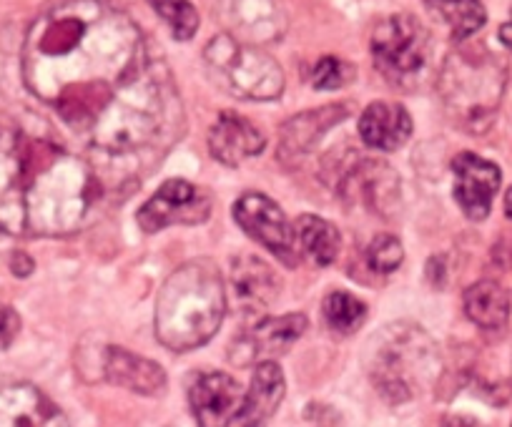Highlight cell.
I'll return each instance as SVG.
<instances>
[{
    "label": "cell",
    "instance_id": "cell-1",
    "mask_svg": "<svg viewBox=\"0 0 512 427\" xmlns=\"http://www.w3.org/2000/svg\"><path fill=\"white\" fill-rule=\"evenodd\" d=\"M26 86L81 141L131 154L159 139L171 83L126 13L106 0H61L23 43Z\"/></svg>",
    "mask_w": 512,
    "mask_h": 427
},
{
    "label": "cell",
    "instance_id": "cell-12",
    "mask_svg": "<svg viewBox=\"0 0 512 427\" xmlns=\"http://www.w3.org/2000/svg\"><path fill=\"white\" fill-rule=\"evenodd\" d=\"M0 427H71L61 407L28 382L0 385Z\"/></svg>",
    "mask_w": 512,
    "mask_h": 427
},
{
    "label": "cell",
    "instance_id": "cell-19",
    "mask_svg": "<svg viewBox=\"0 0 512 427\" xmlns=\"http://www.w3.org/2000/svg\"><path fill=\"white\" fill-rule=\"evenodd\" d=\"M344 191L354 194L362 204H369L372 209H384L387 201H395V194H400V179L382 161H362L347 176Z\"/></svg>",
    "mask_w": 512,
    "mask_h": 427
},
{
    "label": "cell",
    "instance_id": "cell-22",
    "mask_svg": "<svg viewBox=\"0 0 512 427\" xmlns=\"http://www.w3.org/2000/svg\"><path fill=\"white\" fill-rule=\"evenodd\" d=\"M425 6L457 41L470 38L487 21V13L480 0H425Z\"/></svg>",
    "mask_w": 512,
    "mask_h": 427
},
{
    "label": "cell",
    "instance_id": "cell-2",
    "mask_svg": "<svg viewBox=\"0 0 512 427\" xmlns=\"http://www.w3.org/2000/svg\"><path fill=\"white\" fill-rule=\"evenodd\" d=\"M98 179L76 154L0 126V232L68 237L98 204Z\"/></svg>",
    "mask_w": 512,
    "mask_h": 427
},
{
    "label": "cell",
    "instance_id": "cell-17",
    "mask_svg": "<svg viewBox=\"0 0 512 427\" xmlns=\"http://www.w3.org/2000/svg\"><path fill=\"white\" fill-rule=\"evenodd\" d=\"M103 375L108 382L126 387L136 395L156 397L166 390V372L161 370V365L123 350V347H108L106 360H103Z\"/></svg>",
    "mask_w": 512,
    "mask_h": 427
},
{
    "label": "cell",
    "instance_id": "cell-25",
    "mask_svg": "<svg viewBox=\"0 0 512 427\" xmlns=\"http://www.w3.org/2000/svg\"><path fill=\"white\" fill-rule=\"evenodd\" d=\"M149 6L161 16L179 41H189L199 28V13L189 0H149Z\"/></svg>",
    "mask_w": 512,
    "mask_h": 427
},
{
    "label": "cell",
    "instance_id": "cell-9",
    "mask_svg": "<svg viewBox=\"0 0 512 427\" xmlns=\"http://www.w3.org/2000/svg\"><path fill=\"white\" fill-rule=\"evenodd\" d=\"M234 219L254 242L282 259L287 267H297V234L287 222L284 211L267 194L249 191L234 204Z\"/></svg>",
    "mask_w": 512,
    "mask_h": 427
},
{
    "label": "cell",
    "instance_id": "cell-7",
    "mask_svg": "<svg viewBox=\"0 0 512 427\" xmlns=\"http://www.w3.org/2000/svg\"><path fill=\"white\" fill-rule=\"evenodd\" d=\"M442 83L447 103L475 121L495 111L505 76L492 58H452L442 73Z\"/></svg>",
    "mask_w": 512,
    "mask_h": 427
},
{
    "label": "cell",
    "instance_id": "cell-30",
    "mask_svg": "<svg viewBox=\"0 0 512 427\" xmlns=\"http://www.w3.org/2000/svg\"><path fill=\"white\" fill-rule=\"evenodd\" d=\"M500 41H502V46L507 48V51H512V13H510V21L502 23V28H500Z\"/></svg>",
    "mask_w": 512,
    "mask_h": 427
},
{
    "label": "cell",
    "instance_id": "cell-6",
    "mask_svg": "<svg viewBox=\"0 0 512 427\" xmlns=\"http://www.w3.org/2000/svg\"><path fill=\"white\" fill-rule=\"evenodd\" d=\"M372 58L387 81L395 86H410L427 73L432 38L415 16L397 13L374 28Z\"/></svg>",
    "mask_w": 512,
    "mask_h": 427
},
{
    "label": "cell",
    "instance_id": "cell-29",
    "mask_svg": "<svg viewBox=\"0 0 512 427\" xmlns=\"http://www.w3.org/2000/svg\"><path fill=\"white\" fill-rule=\"evenodd\" d=\"M11 269L18 274V277H28L33 272V262L23 252H16L11 259Z\"/></svg>",
    "mask_w": 512,
    "mask_h": 427
},
{
    "label": "cell",
    "instance_id": "cell-32",
    "mask_svg": "<svg viewBox=\"0 0 512 427\" xmlns=\"http://www.w3.org/2000/svg\"><path fill=\"white\" fill-rule=\"evenodd\" d=\"M505 214H507V219H512V186H510V191L505 194Z\"/></svg>",
    "mask_w": 512,
    "mask_h": 427
},
{
    "label": "cell",
    "instance_id": "cell-26",
    "mask_svg": "<svg viewBox=\"0 0 512 427\" xmlns=\"http://www.w3.org/2000/svg\"><path fill=\"white\" fill-rule=\"evenodd\" d=\"M405 259V249H402L400 239L392 234H379L367 249V262L372 272L377 274H392Z\"/></svg>",
    "mask_w": 512,
    "mask_h": 427
},
{
    "label": "cell",
    "instance_id": "cell-31",
    "mask_svg": "<svg viewBox=\"0 0 512 427\" xmlns=\"http://www.w3.org/2000/svg\"><path fill=\"white\" fill-rule=\"evenodd\" d=\"M445 427H475V420H470V417L465 415H452L450 420L445 422Z\"/></svg>",
    "mask_w": 512,
    "mask_h": 427
},
{
    "label": "cell",
    "instance_id": "cell-21",
    "mask_svg": "<svg viewBox=\"0 0 512 427\" xmlns=\"http://www.w3.org/2000/svg\"><path fill=\"white\" fill-rule=\"evenodd\" d=\"M297 242L302 247V252L312 259L319 267H329L334 259L339 257V249H342V237H339L337 227L329 224L327 219L317 217V214H302L297 219Z\"/></svg>",
    "mask_w": 512,
    "mask_h": 427
},
{
    "label": "cell",
    "instance_id": "cell-13",
    "mask_svg": "<svg viewBox=\"0 0 512 427\" xmlns=\"http://www.w3.org/2000/svg\"><path fill=\"white\" fill-rule=\"evenodd\" d=\"M241 400L239 382L226 372H204L189 387V405L199 427H229Z\"/></svg>",
    "mask_w": 512,
    "mask_h": 427
},
{
    "label": "cell",
    "instance_id": "cell-5",
    "mask_svg": "<svg viewBox=\"0 0 512 427\" xmlns=\"http://www.w3.org/2000/svg\"><path fill=\"white\" fill-rule=\"evenodd\" d=\"M206 66L216 86L246 101H269L284 88L279 63L256 48L241 46L231 36H219L206 46Z\"/></svg>",
    "mask_w": 512,
    "mask_h": 427
},
{
    "label": "cell",
    "instance_id": "cell-8",
    "mask_svg": "<svg viewBox=\"0 0 512 427\" xmlns=\"http://www.w3.org/2000/svg\"><path fill=\"white\" fill-rule=\"evenodd\" d=\"M214 199L199 186L184 179H171L146 201L136 214V222L146 234H156L169 227H194L211 217Z\"/></svg>",
    "mask_w": 512,
    "mask_h": 427
},
{
    "label": "cell",
    "instance_id": "cell-4",
    "mask_svg": "<svg viewBox=\"0 0 512 427\" xmlns=\"http://www.w3.org/2000/svg\"><path fill=\"white\" fill-rule=\"evenodd\" d=\"M367 372L384 400L410 402L440 377V350L422 327L395 322L369 342Z\"/></svg>",
    "mask_w": 512,
    "mask_h": 427
},
{
    "label": "cell",
    "instance_id": "cell-14",
    "mask_svg": "<svg viewBox=\"0 0 512 427\" xmlns=\"http://www.w3.org/2000/svg\"><path fill=\"white\" fill-rule=\"evenodd\" d=\"M282 292L277 272L254 254H239L231 262V304L241 314H262Z\"/></svg>",
    "mask_w": 512,
    "mask_h": 427
},
{
    "label": "cell",
    "instance_id": "cell-18",
    "mask_svg": "<svg viewBox=\"0 0 512 427\" xmlns=\"http://www.w3.org/2000/svg\"><path fill=\"white\" fill-rule=\"evenodd\" d=\"M410 134L412 119L400 103H369L359 119V136L374 151H397L407 144Z\"/></svg>",
    "mask_w": 512,
    "mask_h": 427
},
{
    "label": "cell",
    "instance_id": "cell-15",
    "mask_svg": "<svg viewBox=\"0 0 512 427\" xmlns=\"http://www.w3.org/2000/svg\"><path fill=\"white\" fill-rule=\"evenodd\" d=\"M264 146H267V139L262 131L244 116L231 114V111H224L209 131L211 156L226 166H239L254 159L262 154Z\"/></svg>",
    "mask_w": 512,
    "mask_h": 427
},
{
    "label": "cell",
    "instance_id": "cell-11",
    "mask_svg": "<svg viewBox=\"0 0 512 427\" xmlns=\"http://www.w3.org/2000/svg\"><path fill=\"white\" fill-rule=\"evenodd\" d=\"M452 171H455L457 204L467 219L482 222L490 214L492 199L500 189V169L472 151H462L452 161Z\"/></svg>",
    "mask_w": 512,
    "mask_h": 427
},
{
    "label": "cell",
    "instance_id": "cell-24",
    "mask_svg": "<svg viewBox=\"0 0 512 427\" xmlns=\"http://www.w3.org/2000/svg\"><path fill=\"white\" fill-rule=\"evenodd\" d=\"M324 319H327L329 330L337 335H352L367 319V304L339 289L324 299Z\"/></svg>",
    "mask_w": 512,
    "mask_h": 427
},
{
    "label": "cell",
    "instance_id": "cell-20",
    "mask_svg": "<svg viewBox=\"0 0 512 427\" xmlns=\"http://www.w3.org/2000/svg\"><path fill=\"white\" fill-rule=\"evenodd\" d=\"M465 312L482 330H502L510 319V297L497 282H477L465 292Z\"/></svg>",
    "mask_w": 512,
    "mask_h": 427
},
{
    "label": "cell",
    "instance_id": "cell-3",
    "mask_svg": "<svg viewBox=\"0 0 512 427\" xmlns=\"http://www.w3.org/2000/svg\"><path fill=\"white\" fill-rule=\"evenodd\" d=\"M226 314V287L211 259L181 264L156 299V337L171 352H189L206 345Z\"/></svg>",
    "mask_w": 512,
    "mask_h": 427
},
{
    "label": "cell",
    "instance_id": "cell-16",
    "mask_svg": "<svg viewBox=\"0 0 512 427\" xmlns=\"http://www.w3.org/2000/svg\"><path fill=\"white\" fill-rule=\"evenodd\" d=\"M284 390H287V382H284V375L277 362L256 365L249 395L241 400L239 412H236L229 427H269L274 412L282 405Z\"/></svg>",
    "mask_w": 512,
    "mask_h": 427
},
{
    "label": "cell",
    "instance_id": "cell-23",
    "mask_svg": "<svg viewBox=\"0 0 512 427\" xmlns=\"http://www.w3.org/2000/svg\"><path fill=\"white\" fill-rule=\"evenodd\" d=\"M342 119H344L342 106H327V109L307 111V116L294 119L292 124L284 129V149L294 151V154L302 149H309L314 141H319V136H322L329 126L339 124Z\"/></svg>",
    "mask_w": 512,
    "mask_h": 427
},
{
    "label": "cell",
    "instance_id": "cell-10",
    "mask_svg": "<svg viewBox=\"0 0 512 427\" xmlns=\"http://www.w3.org/2000/svg\"><path fill=\"white\" fill-rule=\"evenodd\" d=\"M304 330H307V317L299 312L262 319L259 325L244 332L239 340L231 342L229 362L236 367L272 362V357L289 352V347L304 335Z\"/></svg>",
    "mask_w": 512,
    "mask_h": 427
},
{
    "label": "cell",
    "instance_id": "cell-28",
    "mask_svg": "<svg viewBox=\"0 0 512 427\" xmlns=\"http://www.w3.org/2000/svg\"><path fill=\"white\" fill-rule=\"evenodd\" d=\"M18 330H21V319L13 309L0 307V350H6L13 340H16Z\"/></svg>",
    "mask_w": 512,
    "mask_h": 427
},
{
    "label": "cell",
    "instance_id": "cell-27",
    "mask_svg": "<svg viewBox=\"0 0 512 427\" xmlns=\"http://www.w3.org/2000/svg\"><path fill=\"white\" fill-rule=\"evenodd\" d=\"M349 78H352V68L339 58L327 56L314 66L312 86L319 91H334V88H342Z\"/></svg>",
    "mask_w": 512,
    "mask_h": 427
}]
</instances>
